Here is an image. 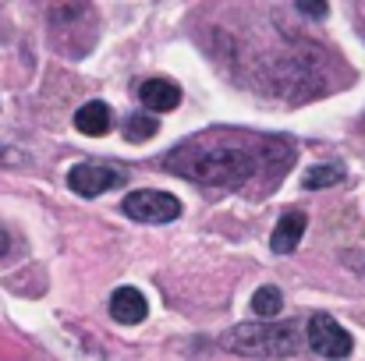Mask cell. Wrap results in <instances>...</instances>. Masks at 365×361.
Returning a JSON list of instances; mask_svg holds the SVG:
<instances>
[{"instance_id":"cell-15","label":"cell","mask_w":365,"mask_h":361,"mask_svg":"<svg viewBox=\"0 0 365 361\" xmlns=\"http://www.w3.org/2000/svg\"><path fill=\"white\" fill-rule=\"evenodd\" d=\"M7 248H11V234H7V227L0 224V255H7Z\"/></svg>"},{"instance_id":"cell-14","label":"cell","mask_w":365,"mask_h":361,"mask_svg":"<svg viewBox=\"0 0 365 361\" xmlns=\"http://www.w3.org/2000/svg\"><path fill=\"white\" fill-rule=\"evenodd\" d=\"M298 11L309 18H327V4H298Z\"/></svg>"},{"instance_id":"cell-11","label":"cell","mask_w":365,"mask_h":361,"mask_svg":"<svg viewBox=\"0 0 365 361\" xmlns=\"http://www.w3.org/2000/svg\"><path fill=\"white\" fill-rule=\"evenodd\" d=\"M341 177H344V170H341V167H330V163H323V167H312V170L305 174V188H309V192L334 188V184H341Z\"/></svg>"},{"instance_id":"cell-2","label":"cell","mask_w":365,"mask_h":361,"mask_svg":"<svg viewBox=\"0 0 365 361\" xmlns=\"http://www.w3.org/2000/svg\"><path fill=\"white\" fill-rule=\"evenodd\" d=\"M224 347L242 358H291L305 347L298 323H242L227 330Z\"/></svg>"},{"instance_id":"cell-10","label":"cell","mask_w":365,"mask_h":361,"mask_svg":"<svg viewBox=\"0 0 365 361\" xmlns=\"http://www.w3.org/2000/svg\"><path fill=\"white\" fill-rule=\"evenodd\" d=\"M280 308H284V298H280L277 287H259V291L252 294V312H255L262 323H273V319L280 315Z\"/></svg>"},{"instance_id":"cell-12","label":"cell","mask_w":365,"mask_h":361,"mask_svg":"<svg viewBox=\"0 0 365 361\" xmlns=\"http://www.w3.org/2000/svg\"><path fill=\"white\" fill-rule=\"evenodd\" d=\"M160 131V124L156 117H145V114H135V117L124 120V138L128 142H145V138H153Z\"/></svg>"},{"instance_id":"cell-5","label":"cell","mask_w":365,"mask_h":361,"mask_svg":"<svg viewBox=\"0 0 365 361\" xmlns=\"http://www.w3.org/2000/svg\"><path fill=\"white\" fill-rule=\"evenodd\" d=\"M118 184H121V170L107 167V163H75L68 170V188L82 199H96V195H103Z\"/></svg>"},{"instance_id":"cell-13","label":"cell","mask_w":365,"mask_h":361,"mask_svg":"<svg viewBox=\"0 0 365 361\" xmlns=\"http://www.w3.org/2000/svg\"><path fill=\"white\" fill-rule=\"evenodd\" d=\"M29 163V152L14 149L11 142H0V167H25Z\"/></svg>"},{"instance_id":"cell-7","label":"cell","mask_w":365,"mask_h":361,"mask_svg":"<svg viewBox=\"0 0 365 361\" xmlns=\"http://www.w3.org/2000/svg\"><path fill=\"white\" fill-rule=\"evenodd\" d=\"M305 227H309L305 213H298V209L284 213V216L277 220L273 234H269V248H273L277 255H291V251L298 248V241L305 238Z\"/></svg>"},{"instance_id":"cell-8","label":"cell","mask_w":365,"mask_h":361,"mask_svg":"<svg viewBox=\"0 0 365 361\" xmlns=\"http://www.w3.org/2000/svg\"><path fill=\"white\" fill-rule=\"evenodd\" d=\"M138 100H142V107H149L156 114H167L181 103V89L170 78H145L138 85Z\"/></svg>"},{"instance_id":"cell-4","label":"cell","mask_w":365,"mask_h":361,"mask_svg":"<svg viewBox=\"0 0 365 361\" xmlns=\"http://www.w3.org/2000/svg\"><path fill=\"white\" fill-rule=\"evenodd\" d=\"M121 213L131 216L135 224H170L181 216V202L167 192H156V188H142V192H131L121 202Z\"/></svg>"},{"instance_id":"cell-1","label":"cell","mask_w":365,"mask_h":361,"mask_svg":"<svg viewBox=\"0 0 365 361\" xmlns=\"http://www.w3.org/2000/svg\"><path fill=\"white\" fill-rule=\"evenodd\" d=\"M262 163L266 145L245 138H192L163 156L167 170L213 188H242Z\"/></svg>"},{"instance_id":"cell-3","label":"cell","mask_w":365,"mask_h":361,"mask_svg":"<svg viewBox=\"0 0 365 361\" xmlns=\"http://www.w3.org/2000/svg\"><path fill=\"white\" fill-rule=\"evenodd\" d=\"M305 344H309L319 358H330V361H341L355 351L351 333H348L334 315H327V312H316V315L309 319V326H305Z\"/></svg>"},{"instance_id":"cell-9","label":"cell","mask_w":365,"mask_h":361,"mask_svg":"<svg viewBox=\"0 0 365 361\" xmlns=\"http://www.w3.org/2000/svg\"><path fill=\"white\" fill-rule=\"evenodd\" d=\"M110 107L107 103H100V100H93V103H86V107H78V114H75V127L82 131V135H89V138H100V135H107L110 131Z\"/></svg>"},{"instance_id":"cell-6","label":"cell","mask_w":365,"mask_h":361,"mask_svg":"<svg viewBox=\"0 0 365 361\" xmlns=\"http://www.w3.org/2000/svg\"><path fill=\"white\" fill-rule=\"evenodd\" d=\"M110 315H114V323H121V326H138V323L149 315L145 294L135 291V287H118V291L110 294Z\"/></svg>"}]
</instances>
